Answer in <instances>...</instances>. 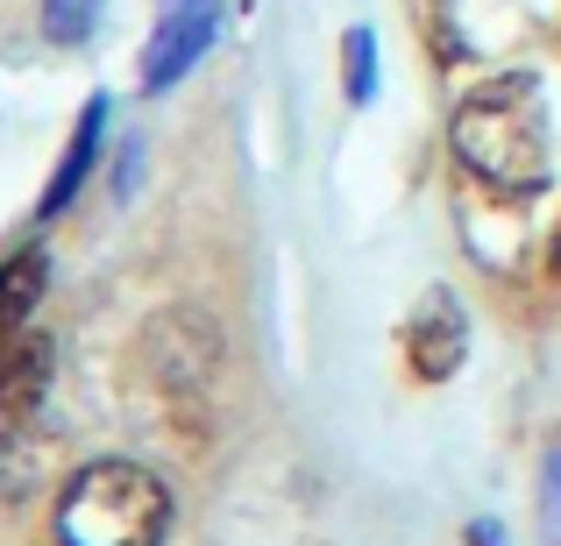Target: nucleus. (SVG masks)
<instances>
[{"instance_id": "7ed1b4c3", "label": "nucleus", "mask_w": 561, "mask_h": 546, "mask_svg": "<svg viewBox=\"0 0 561 546\" xmlns=\"http://www.w3.org/2000/svg\"><path fill=\"white\" fill-rule=\"evenodd\" d=\"M50 362L57 356H50V341H43L36 327L0 334V448H8V440L36 419L43 391H50Z\"/></svg>"}, {"instance_id": "20e7f679", "label": "nucleus", "mask_w": 561, "mask_h": 546, "mask_svg": "<svg viewBox=\"0 0 561 546\" xmlns=\"http://www.w3.org/2000/svg\"><path fill=\"white\" fill-rule=\"evenodd\" d=\"M206 43H214V0H171L157 36H150V57H142V85H150V93L179 85L206 57Z\"/></svg>"}, {"instance_id": "423d86ee", "label": "nucleus", "mask_w": 561, "mask_h": 546, "mask_svg": "<svg viewBox=\"0 0 561 546\" xmlns=\"http://www.w3.org/2000/svg\"><path fill=\"white\" fill-rule=\"evenodd\" d=\"M43 284H50V256H43L36 242L14 248V256H0V334L28 327V313H36Z\"/></svg>"}, {"instance_id": "9d476101", "label": "nucleus", "mask_w": 561, "mask_h": 546, "mask_svg": "<svg viewBox=\"0 0 561 546\" xmlns=\"http://www.w3.org/2000/svg\"><path fill=\"white\" fill-rule=\"evenodd\" d=\"M370 57H377V43L356 28V36H348V100H370V85H377V65H370Z\"/></svg>"}, {"instance_id": "39448f33", "label": "nucleus", "mask_w": 561, "mask_h": 546, "mask_svg": "<svg viewBox=\"0 0 561 546\" xmlns=\"http://www.w3.org/2000/svg\"><path fill=\"white\" fill-rule=\"evenodd\" d=\"M462 348H469L462 305H455V299H426L420 320H412V334H405L412 376H420V383H448L455 369H462Z\"/></svg>"}, {"instance_id": "0eeeda50", "label": "nucleus", "mask_w": 561, "mask_h": 546, "mask_svg": "<svg viewBox=\"0 0 561 546\" xmlns=\"http://www.w3.org/2000/svg\"><path fill=\"white\" fill-rule=\"evenodd\" d=\"M100 128H107V100H93V107H85V121H79V136H71L65 164H57L50 191H43V213H57V206H65L71 191L85 185V171H93V150H100Z\"/></svg>"}, {"instance_id": "9b49d317", "label": "nucleus", "mask_w": 561, "mask_h": 546, "mask_svg": "<svg viewBox=\"0 0 561 546\" xmlns=\"http://www.w3.org/2000/svg\"><path fill=\"white\" fill-rule=\"evenodd\" d=\"M548 270L561 277V228H554V248H548Z\"/></svg>"}, {"instance_id": "6e6552de", "label": "nucleus", "mask_w": 561, "mask_h": 546, "mask_svg": "<svg viewBox=\"0 0 561 546\" xmlns=\"http://www.w3.org/2000/svg\"><path fill=\"white\" fill-rule=\"evenodd\" d=\"M100 22V0H43V36L50 43H85Z\"/></svg>"}, {"instance_id": "1a4fd4ad", "label": "nucleus", "mask_w": 561, "mask_h": 546, "mask_svg": "<svg viewBox=\"0 0 561 546\" xmlns=\"http://www.w3.org/2000/svg\"><path fill=\"white\" fill-rule=\"evenodd\" d=\"M540 533H548V546H561V440L548 448V468H540Z\"/></svg>"}, {"instance_id": "f03ea898", "label": "nucleus", "mask_w": 561, "mask_h": 546, "mask_svg": "<svg viewBox=\"0 0 561 546\" xmlns=\"http://www.w3.org/2000/svg\"><path fill=\"white\" fill-rule=\"evenodd\" d=\"M50 525H57V546H164L171 490L157 468L107 454V462H85L57 490Z\"/></svg>"}, {"instance_id": "f257e3e1", "label": "nucleus", "mask_w": 561, "mask_h": 546, "mask_svg": "<svg viewBox=\"0 0 561 546\" xmlns=\"http://www.w3.org/2000/svg\"><path fill=\"white\" fill-rule=\"evenodd\" d=\"M448 142H455L469 178L505 191V199H534V191L554 178L548 100H540V79H526V71H505V79L477 85V93L455 107Z\"/></svg>"}]
</instances>
